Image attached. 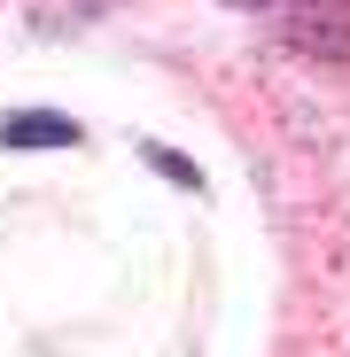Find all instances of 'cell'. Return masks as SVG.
Returning <instances> with one entry per match:
<instances>
[{"label":"cell","instance_id":"cell-1","mask_svg":"<svg viewBox=\"0 0 350 357\" xmlns=\"http://www.w3.org/2000/svg\"><path fill=\"white\" fill-rule=\"evenodd\" d=\"M288 39L304 54H319V63H350V0H296Z\"/></svg>","mask_w":350,"mask_h":357},{"label":"cell","instance_id":"cell-2","mask_svg":"<svg viewBox=\"0 0 350 357\" xmlns=\"http://www.w3.org/2000/svg\"><path fill=\"white\" fill-rule=\"evenodd\" d=\"M0 140L8 148H63V140H78V125L54 109H16V116H0Z\"/></svg>","mask_w":350,"mask_h":357},{"label":"cell","instance_id":"cell-3","mask_svg":"<svg viewBox=\"0 0 350 357\" xmlns=\"http://www.w3.org/2000/svg\"><path fill=\"white\" fill-rule=\"evenodd\" d=\"M233 8H280V0H233Z\"/></svg>","mask_w":350,"mask_h":357}]
</instances>
